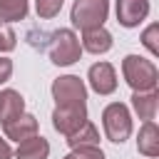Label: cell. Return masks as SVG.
<instances>
[{"label": "cell", "mask_w": 159, "mask_h": 159, "mask_svg": "<svg viewBox=\"0 0 159 159\" xmlns=\"http://www.w3.org/2000/svg\"><path fill=\"white\" fill-rule=\"evenodd\" d=\"M122 75H124L127 84L134 92L157 89V82H159L157 65L152 60H147V57H139V55H127L122 60Z\"/></svg>", "instance_id": "1"}, {"label": "cell", "mask_w": 159, "mask_h": 159, "mask_svg": "<svg viewBox=\"0 0 159 159\" xmlns=\"http://www.w3.org/2000/svg\"><path fill=\"white\" fill-rule=\"evenodd\" d=\"M102 127H104V134L109 142H114V144L127 142L132 134V114H129L127 104H122V102L107 104L102 112Z\"/></svg>", "instance_id": "2"}, {"label": "cell", "mask_w": 159, "mask_h": 159, "mask_svg": "<svg viewBox=\"0 0 159 159\" xmlns=\"http://www.w3.org/2000/svg\"><path fill=\"white\" fill-rule=\"evenodd\" d=\"M80 55H82V45H80V37L75 35V30H57V32H52L50 60L57 67L75 65L80 60Z\"/></svg>", "instance_id": "3"}, {"label": "cell", "mask_w": 159, "mask_h": 159, "mask_svg": "<svg viewBox=\"0 0 159 159\" xmlns=\"http://www.w3.org/2000/svg\"><path fill=\"white\" fill-rule=\"evenodd\" d=\"M107 15H109V0H75V5L70 10L72 25L80 30L104 25Z\"/></svg>", "instance_id": "4"}, {"label": "cell", "mask_w": 159, "mask_h": 159, "mask_svg": "<svg viewBox=\"0 0 159 159\" xmlns=\"http://www.w3.org/2000/svg\"><path fill=\"white\" fill-rule=\"evenodd\" d=\"M52 99H55L57 107L87 104V87L77 75H62L52 82Z\"/></svg>", "instance_id": "5"}, {"label": "cell", "mask_w": 159, "mask_h": 159, "mask_svg": "<svg viewBox=\"0 0 159 159\" xmlns=\"http://www.w3.org/2000/svg\"><path fill=\"white\" fill-rule=\"evenodd\" d=\"M84 122H87V104H65V107H55L52 112V127L65 137L77 132Z\"/></svg>", "instance_id": "6"}, {"label": "cell", "mask_w": 159, "mask_h": 159, "mask_svg": "<svg viewBox=\"0 0 159 159\" xmlns=\"http://www.w3.org/2000/svg\"><path fill=\"white\" fill-rule=\"evenodd\" d=\"M117 22L122 27H137L149 15V0H117Z\"/></svg>", "instance_id": "7"}, {"label": "cell", "mask_w": 159, "mask_h": 159, "mask_svg": "<svg viewBox=\"0 0 159 159\" xmlns=\"http://www.w3.org/2000/svg\"><path fill=\"white\" fill-rule=\"evenodd\" d=\"M87 80L97 94H112L117 89V72L109 62H94L87 72Z\"/></svg>", "instance_id": "8"}, {"label": "cell", "mask_w": 159, "mask_h": 159, "mask_svg": "<svg viewBox=\"0 0 159 159\" xmlns=\"http://www.w3.org/2000/svg\"><path fill=\"white\" fill-rule=\"evenodd\" d=\"M80 45H82V50H87L92 55H104V52L112 50V32L104 25L87 27V30H82V42Z\"/></svg>", "instance_id": "9"}, {"label": "cell", "mask_w": 159, "mask_h": 159, "mask_svg": "<svg viewBox=\"0 0 159 159\" xmlns=\"http://www.w3.org/2000/svg\"><path fill=\"white\" fill-rule=\"evenodd\" d=\"M2 132H5L7 139H12V142H22V139L37 134V119H35L32 114H27V112H20L17 117H12L10 122L2 124Z\"/></svg>", "instance_id": "10"}, {"label": "cell", "mask_w": 159, "mask_h": 159, "mask_svg": "<svg viewBox=\"0 0 159 159\" xmlns=\"http://www.w3.org/2000/svg\"><path fill=\"white\" fill-rule=\"evenodd\" d=\"M12 154L17 159H47L50 157V142L40 134H32V137L17 142V149Z\"/></svg>", "instance_id": "11"}, {"label": "cell", "mask_w": 159, "mask_h": 159, "mask_svg": "<svg viewBox=\"0 0 159 159\" xmlns=\"http://www.w3.org/2000/svg\"><path fill=\"white\" fill-rule=\"evenodd\" d=\"M132 107L139 114V119L149 122L157 117V107H159V92L157 89H142L132 94Z\"/></svg>", "instance_id": "12"}, {"label": "cell", "mask_w": 159, "mask_h": 159, "mask_svg": "<svg viewBox=\"0 0 159 159\" xmlns=\"http://www.w3.org/2000/svg\"><path fill=\"white\" fill-rule=\"evenodd\" d=\"M25 112V99L17 89H0V124Z\"/></svg>", "instance_id": "13"}, {"label": "cell", "mask_w": 159, "mask_h": 159, "mask_svg": "<svg viewBox=\"0 0 159 159\" xmlns=\"http://www.w3.org/2000/svg\"><path fill=\"white\" fill-rule=\"evenodd\" d=\"M137 149L144 157H159V129L154 124V119L144 122L139 129V139H137Z\"/></svg>", "instance_id": "14"}, {"label": "cell", "mask_w": 159, "mask_h": 159, "mask_svg": "<svg viewBox=\"0 0 159 159\" xmlns=\"http://www.w3.org/2000/svg\"><path fill=\"white\" fill-rule=\"evenodd\" d=\"M67 144H70V149H75V147H99V132H97V127L87 119L77 132H72V134L67 137Z\"/></svg>", "instance_id": "15"}, {"label": "cell", "mask_w": 159, "mask_h": 159, "mask_svg": "<svg viewBox=\"0 0 159 159\" xmlns=\"http://www.w3.org/2000/svg\"><path fill=\"white\" fill-rule=\"evenodd\" d=\"M27 10H30V0H0V20L5 22L25 20Z\"/></svg>", "instance_id": "16"}, {"label": "cell", "mask_w": 159, "mask_h": 159, "mask_svg": "<svg viewBox=\"0 0 159 159\" xmlns=\"http://www.w3.org/2000/svg\"><path fill=\"white\" fill-rule=\"evenodd\" d=\"M142 45H144L154 57L159 55V25H157V22H152V25L142 32Z\"/></svg>", "instance_id": "17"}, {"label": "cell", "mask_w": 159, "mask_h": 159, "mask_svg": "<svg viewBox=\"0 0 159 159\" xmlns=\"http://www.w3.org/2000/svg\"><path fill=\"white\" fill-rule=\"evenodd\" d=\"M62 2L65 0H35V10L42 20H50L62 10Z\"/></svg>", "instance_id": "18"}, {"label": "cell", "mask_w": 159, "mask_h": 159, "mask_svg": "<svg viewBox=\"0 0 159 159\" xmlns=\"http://www.w3.org/2000/svg\"><path fill=\"white\" fill-rule=\"evenodd\" d=\"M65 159H104V152L99 147H75Z\"/></svg>", "instance_id": "19"}, {"label": "cell", "mask_w": 159, "mask_h": 159, "mask_svg": "<svg viewBox=\"0 0 159 159\" xmlns=\"http://www.w3.org/2000/svg\"><path fill=\"white\" fill-rule=\"evenodd\" d=\"M17 45V35L10 30V25H0V52H10Z\"/></svg>", "instance_id": "20"}, {"label": "cell", "mask_w": 159, "mask_h": 159, "mask_svg": "<svg viewBox=\"0 0 159 159\" xmlns=\"http://www.w3.org/2000/svg\"><path fill=\"white\" fill-rule=\"evenodd\" d=\"M10 75H12V60L0 57V84H5L10 80Z\"/></svg>", "instance_id": "21"}, {"label": "cell", "mask_w": 159, "mask_h": 159, "mask_svg": "<svg viewBox=\"0 0 159 159\" xmlns=\"http://www.w3.org/2000/svg\"><path fill=\"white\" fill-rule=\"evenodd\" d=\"M12 157V147L7 144V139L0 137V159H10Z\"/></svg>", "instance_id": "22"}]
</instances>
